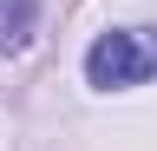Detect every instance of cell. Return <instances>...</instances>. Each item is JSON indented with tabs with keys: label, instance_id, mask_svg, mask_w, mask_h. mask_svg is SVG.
Listing matches in <instances>:
<instances>
[{
	"label": "cell",
	"instance_id": "6da1fadb",
	"mask_svg": "<svg viewBox=\"0 0 157 151\" xmlns=\"http://www.w3.org/2000/svg\"><path fill=\"white\" fill-rule=\"evenodd\" d=\"M85 72H92V85H137L157 72V40L151 33H105L85 53Z\"/></svg>",
	"mask_w": 157,
	"mask_h": 151
},
{
	"label": "cell",
	"instance_id": "7a4b0ae2",
	"mask_svg": "<svg viewBox=\"0 0 157 151\" xmlns=\"http://www.w3.org/2000/svg\"><path fill=\"white\" fill-rule=\"evenodd\" d=\"M33 7H39V0H0V46H20V40H26Z\"/></svg>",
	"mask_w": 157,
	"mask_h": 151
}]
</instances>
